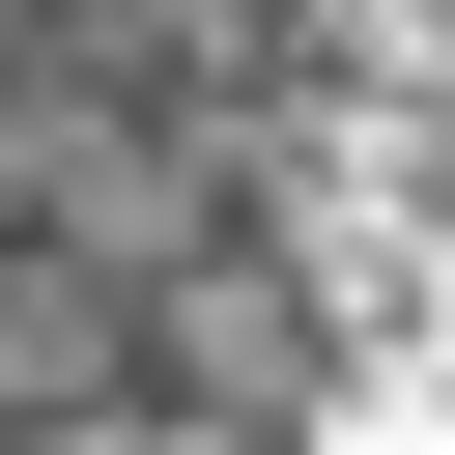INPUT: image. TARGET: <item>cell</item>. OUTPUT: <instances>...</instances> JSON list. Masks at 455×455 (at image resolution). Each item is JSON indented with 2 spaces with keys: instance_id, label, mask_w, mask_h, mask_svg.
<instances>
[{
  "instance_id": "1",
  "label": "cell",
  "mask_w": 455,
  "mask_h": 455,
  "mask_svg": "<svg viewBox=\"0 0 455 455\" xmlns=\"http://www.w3.org/2000/svg\"><path fill=\"white\" fill-rule=\"evenodd\" d=\"M370 228V0H0V455H284Z\"/></svg>"
}]
</instances>
